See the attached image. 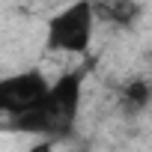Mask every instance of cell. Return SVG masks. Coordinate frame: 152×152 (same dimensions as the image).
Here are the masks:
<instances>
[{
  "label": "cell",
  "instance_id": "cell-4",
  "mask_svg": "<svg viewBox=\"0 0 152 152\" xmlns=\"http://www.w3.org/2000/svg\"><path fill=\"white\" fill-rule=\"evenodd\" d=\"M96 9V21H104V24H113V27H131L143 6L140 3H131V0H110V3H93Z\"/></svg>",
  "mask_w": 152,
  "mask_h": 152
},
{
  "label": "cell",
  "instance_id": "cell-7",
  "mask_svg": "<svg viewBox=\"0 0 152 152\" xmlns=\"http://www.w3.org/2000/svg\"><path fill=\"white\" fill-rule=\"evenodd\" d=\"M75 152H84V149H75Z\"/></svg>",
  "mask_w": 152,
  "mask_h": 152
},
{
  "label": "cell",
  "instance_id": "cell-5",
  "mask_svg": "<svg viewBox=\"0 0 152 152\" xmlns=\"http://www.w3.org/2000/svg\"><path fill=\"white\" fill-rule=\"evenodd\" d=\"M152 104V84L146 78H134L119 90V110L125 116H137Z\"/></svg>",
  "mask_w": 152,
  "mask_h": 152
},
{
  "label": "cell",
  "instance_id": "cell-3",
  "mask_svg": "<svg viewBox=\"0 0 152 152\" xmlns=\"http://www.w3.org/2000/svg\"><path fill=\"white\" fill-rule=\"evenodd\" d=\"M48 93H51V84L36 69L21 72V75H9V78L0 81V110L9 119L24 116L30 110H39L42 102L48 99Z\"/></svg>",
  "mask_w": 152,
  "mask_h": 152
},
{
  "label": "cell",
  "instance_id": "cell-1",
  "mask_svg": "<svg viewBox=\"0 0 152 152\" xmlns=\"http://www.w3.org/2000/svg\"><path fill=\"white\" fill-rule=\"evenodd\" d=\"M81 96H84V75L81 72H66L63 78L51 84L48 99L42 102L39 113L45 119V140H66L72 137L75 119L81 110Z\"/></svg>",
  "mask_w": 152,
  "mask_h": 152
},
{
  "label": "cell",
  "instance_id": "cell-6",
  "mask_svg": "<svg viewBox=\"0 0 152 152\" xmlns=\"http://www.w3.org/2000/svg\"><path fill=\"white\" fill-rule=\"evenodd\" d=\"M27 152H54V140H39V143H33Z\"/></svg>",
  "mask_w": 152,
  "mask_h": 152
},
{
  "label": "cell",
  "instance_id": "cell-2",
  "mask_svg": "<svg viewBox=\"0 0 152 152\" xmlns=\"http://www.w3.org/2000/svg\"><path fill=\"white\" fill-rule=\"evenodd\" d=\"M96 9L93 3H72L63 12H57L48 21V48L51 51H69V54H84L93 39Z\"/></svg>",
  "mask_w": 152,
  "mask_h": 152
}]
</instances>
